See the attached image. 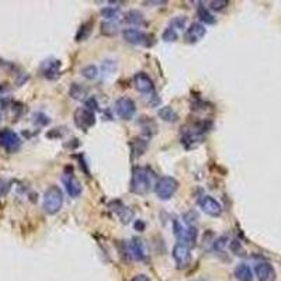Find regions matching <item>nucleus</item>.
<instances>
[{
	"instance_id": "16",
	"label": "nucleus",
	"mask_w": 281,
	"mask_h": 281,
	"mask_svg": "<svg viewBox=\"0 0 281 281\" xmlns=\"http://www.w3.org/2000/svg\"><path fill=\"white\" fill-rule=\"evenodd\" d=\"M128 250H130V254L138 261H142L146 257V253H145V245L144 242L141 239L138 238H132L128 243Z\"/></svg>"
},
{
	"instance_id": "29",
	"label": "nucleus",
	"mask_w": 281,
	"mask_h": 281,
	"mask_svg": "<svg viewBox=\"0 0 281 281\" xmlns=\"http://www.w3.org/2000/svg\"><path fill=\"white\" fill-rule=\"evenodd\" d=\"M229 6V2L226 0H212L209 2V9L214 10V12H222L223 9Z\"/></svg>"
},
{
	"instance_id": "35",
	"label": "nucleus",
	"mask_w": 281,
	"mask_h": 281,
	"mask_svg": "<svg viewBox=\"0 0 281 281\" xmlns=\"http://www.w3.org/2000/svg\"><path fill=\"white\" fill-rule=\"evenodd\" d=\"M135 228H137V229H141V231H142V229H144V228H145V223L142 222V221H138V222L135 223Z\"/></svg>"
},
{
	"instance_id": "12",
	"label": "nucleus",
	"mask_w": 281,
	"mask_h": 281,
	"mask_svg": "<svg viewBox=\"0 0 281 281\" xmlns=\"http://www.w3.org/2000/svg\"><path fill=\"white\" fill-rule=\"evenodd\" d=\"M207 33L205 30V26L201 24V23H193L188 26V29H186V33H184V41L188 44H195L198 43L200 40L204 38Z\"/></svg>"
},
{
	"instance_id": "22",
	"label": "nucleus",
	"mask_w": 281,
	"mask_h": 281,
	"mask_svg": "<svg viewBox=\"0 0 281 281\" xmlns=\"http://www.w3.org/2000/svg\"><path fill=\"white\" fill-rule=\"evenodd\" d=\"M69 94L71 97L75 99V100H83L87 96V89L83 85H79V83H73L71 90H69Z\"/></svg>"
},
{
	"instance_id": "36",
	"label": "nucleus",
	"mask_w": 281,
	"mask_h": 281,
	"mask_svg": "<svg viewBox=\"0 0 281 281\" xmlns=\"http://www.w3.org/2000/svg\"><path fill=\"white\" fill-rule=\"evenodd\" d=\"M195 281H204V280H195Z\"/></svg>"
},
{
	"instance_id": "17",
	"label": "nucleus",
	"mask_w": 281,
	"mask_h": 281,
	"mask_svg": "<svg viewBox=\"0 0 281 281\" xmlns=\"http://www.w3.org/2000/svg\"><path fill=\"white\" fill-rule=\"evenodd\" d=\"M235 277L238 281H253L252 268L246 263H240L235 267Z\"/></svg>"
},
{
	"instance_id": "15",
	"label": "nucleus",
	"mask_w": 281,
	"mask_h": 281,
	"mask_svg": "<svg viewBox=\"0 0 281 281\" xmlns=\"http://www.w3.org/2000/svg\"><path fill=\"white\" fill-rule=\"evenodd\" d=\"M41 72L47 79H57L61 75V62L57 59H48L41 66Z\"/></svg>"
},
{
	"instance_id": "11",
	"label": "nucleus",
	"mask_w": 281,
	"mask_h": 281,
	"mask_svg": "<svg viewBox=\"0 0 281 281\" xmlns=\"http://www.w3.org/2000/svg\"><path fill=\"white\" fill-rule=\"evenodd\" d=\"M0 145L8 152H16L20 148L22 141L13 131L5 130L3 132H0Z\"/></svg>"
},
{
	"instance_id": "21",
	"label": "nucleus",
	"mask_w": 281,
	"mask_h": 281,
	"mask_svg": "<svg viewBox=\"0 0 281 281\" xmlns=\"http://www.w3.org/2000/svg\"><path fill=\"white\" fill-rule=\"evenodd\" d=\"M118 208H113L117 212V215L120 216V219L123 221L124 223L131 222V218H132V211H131L128 207H125L124 204H121L120 201H116Z\"/></svg>"
},
{
	"instance_id": "34",
	"label": "nucleus",
	"mask_w": 281,
	"mask_h": 281,
	"mask_svg": "<svg viewBox=\"0 0 281 281\" xmlns=\"http://www.w3.org/2000/svg\"><path fill=\"white\" fill-rule=\"evenodd\" d=\"M132 281H151V280H149V277L145 275V274H137V275L132 278Z\"/></svg>"
},
{
	"instance_id": "7",
	"label": "nucleus",
	"mask_w": 281,
	"mask_h": 281,
	"mask_svg": "<svg viewBox=\"0 0 281 281\" xmlns=\"http://www.w3.org/2000/svg\"><path fill=\"white\" fill-rule=\"evenodd\" d=\"M172 256H173L174 261L179 268H186L190 266L191 263V252L190 247L183 243H176L172 250Z\"/></svg>"
},
{
	"instance_id": "9",
	"label": "nucleus",
	"mask_w": 281,
	"mask_h": 281,
	"mask_svg": "<svg viewBox=\"0 0 281 281\" xmlns=\"http://www.w3.org/2000/svg\"><path fill=\"white\" fill-rule=\"evenodd\" d=\"M254 275L257 281H275L277 274L274 267L268 261H259L254 266Z\"/></svg>"
},
{
	"instance_id": "28",
	"label": "nucleus",
	"mask_w": 281,
	"mask_h": 281,
	"mask_svg": "<svg viewBox=\"0 0 281 281\" xmlns=\"http://www.w3.org/2000/svg\"><path fill=\"white\" fill-rule=\"evenodd\" d=\"M101 31H103V34L113 36V34H116L117 31H118V24L111 22L103 23V24H101Z\"/></svg>"
},
{
	"instance_id": "20",
	"label": "nucleus",
	"mask_w": 281,
	"mask_h": 281,
	"mask_svg": "<svg viewBox=\"0 0 281 281\" xmlns=\"http://www.w3.org/2000/svg\"><path fill=\"white\" fill-rule=\"evenodd\" d=\"M125 20H127V23H130L132 26H138V27L145 24V17L139 10H130L125 16Z\"/></svg>"
},
{
	"instance_id": "5",
	"label": "nucleus",
	"mask_w": 281,
	"mask_h": 281,
	"mask_svg": "<svg viewBox=\"0 0 281 281\" xmlns=\"http://www.w3.org/2000/svg\"><path fill=\"white\" fill-rule=\"evenodd\" d=\"M137 111V106L132 99L130 97H120L116 101V113L117 116L120 117L124 121H130L132 120V117L135 116Z\"/></svg>"
},
{
	"instance_id": "1",
	"label": "nucleus",
	"mask_w": 281,
	"mask_h": 281,
	"mask_svg": "<svg viewBox=\"0 0 281 281\" xmlns=\"http://www.w3.org/2000/svg\"><path fill=\"white\" fill-rule=\"evenodd\" d=\"M156 183L158 179L149 167H135L131 177V191L134 194L145 195L155 188Z\"/></svg>"
},
{
	"instance_id": "6",
	"label": "nucleus",
	"mask_w": 281,
	"mask_h": 281,
	"mask_svg": "<svg viewBox=\"0 0 281 281\" xmlns=\"http://www.w3.org/2000/svg\"><path fill=\"white\" fill-rule=\"evenodd\" d=\"M134 85L139 93L145 94L148 97H155V85H153V80L151 79V76L145 72H138L134 76Z\"/></svg>"
},
{
	"instance_id": "4",
	"label": "nucleus",
	"mask_w": 281,
	"mask_h": 281,
	"mask_svg": "<svg viewBox=\"0 0 281 281\" xmlns=\"http://www.w3.org/2000/svg\"><path fill=\"white\" fill-rule=\"evenodd\" d=\"M173 231L176 238L179 239V243L186 246H194L197 242V229L194 226H183L179 221L173 222Z\"/></svg>"
},
{
	"instance_id": "14",
	"label": "nucleus",
	"mask_w": 281,
	"mask_h": 281,
	"mask_svg": "<svg viewBox=\"0 0 281 281\" xmlns=\"http://www.w3.org/2000/svg\"><path fill=\"white\" fill-rule=\"evenodd\" d=\"M123 37L127 43L134 45H142V44L146 45V40H148L146 33L139 29H125L123 31Z\"/></svg>"
},
{
	"instance_id": "31",
	"label": "nucleus",
	"mask_w": 281,
	"mask_h": 281,
	"mask_svg": "<svg viewBox=\"0 0 281 281\" xmlns=\"http://www.w3.org/2000/svg\"><path fill=\"white\" fill-rule=\"evenodd\" d=\"M231 250L235 254H243V249H242V246L239 243L238 240H233L231 243Z\"/></svg>"
},
{
	"instance_id": "3",
	"label": "nucleus",
	"mask_w": 281,
	"mask_h": 281,
	"mask_svg": "<svg viewBox=\"0 0 281 281\" xmlns=\"http://www.w3.org/2000/svg\"><path fill=\"white\" fill-rule=\"evenodd\" d=\"M177 188H179V181L170 176H163V177L158 179L155 191L160 200H170L176 194Z\"/></svg>"
},
{
	"instance_id": "13",
	"label": "nucleus",
	"mask_w": 281,
	"mask_h": 281,
	"mask_svg": "<svg viewBox=\"0 0 281 281\" xmlns=\"http://www.w3.org/2000/svg\"><path fill=\"white\" fill-rule=\"evenodd\" d=\"M62 181H64V186H65L68 194L73 198H78L82 193V186H80L78 177L71 172V173H65L62 176Z\"/></svg>"
},
{
	"instance_id": "30",
	"label": "nucleus",
	"mask_w": 281,
	"mask_h": 281,
	"mask_svg": "<svg viewBox=\"0 0 281 281\" xmlns=\"http://www.w3.org/2000/svg\"><path fill=\"white\" fill-rule=\"evenodd\" d=\"M226 245H228V238H226V236H221V238H218L215 240L214 249H215V250H222Z\"/></svg>"
},
{
	"instance_id": "25",
	"label": "nucleus",
	"mask_w": 281,
	"mask_h": 281,
	"mask_svg": "<svg viewBox=\"0 0 281 281\" xmlns=\"http://www.w3.org/2000/svg\"><path fill=\"white\" fill-rule=\"evenodd\" d=\"M187 26V17L186 16H177L170 22V27L174 30H184Z\"/></svg>"
},
{
	"instance_id": "19",
	"label": "nucleus",
	"mask_w": 281,
	"mask_h": 281,
	"mask_svg": "<svg viewBox=\"0 0 281 281\" xmlns=\"http://www.w3.org/2000/svg\"><path fill=\"white\" fill-rule=\"evenodd\" d=\"M101 16L107 20V22L116 23L118 20H121L123 17V13L120 12V9L116 8H104L101 10Z\"/></svg>"
},
{
	"instance_id": "32",
	"label": "nucleus",
	"mask_w": 281,
	"mask_h": 281,
	"mask_svg": "<svg viewBox=\"0 0 281 281\" xmlns=\"http://www.w3.org/2000/svg\"><path fill=\"white\" fill-rule=\"evenodd\" d=\"M86 108H87V110H90V111H93V113H94V110H97V108H99L97 100H96L94 97H92V99H89V100L86 101Z\"/></svg>"
},
{
	"instance_id": "26",
	"label": "nucleus",
	"mask_w": 281,
	"mask_h": 281,
	"mask_svg": "<svg viewBox=\"0 0 281 281\" xmlns=\"http://www.w3.org/2000/svg\"><path fill=\"white\" fill-rule=\"evenodd\" d=\"M177 38H179V34H177V31L172 27H167V29L163 31V34H162V40L166 41V43H174V41H177Z\"/></svg>"
},
{
	"instance_id": "33",
	"label": "nucleus",
	"mask_w": 281,
	"mask_h": 281,
	"mask_svg": "<svg viewBox=\"0 0 281 281\" xmlns=\"http://www.w3.org/2000/svg\"><path fill=\"white\" fill-rule=\"evenodd\" d=\"M116 69V64L113 61H104L103 62V71L106 72H113Z\"/></svg>"
},
{
	"instance_id": "23",
	"label": "nucleus",
	"mask_w": 281,
	"mask_h": 281,
	"mask_svg": "<svg viewBox=\"0 0 281 281\" xmlns=\"http://www.w3.org/2000/svg\"><path fill=\"white\" fill-rule=\"evenodd\" d=\"M92 29H93V23L87 22L85 24L80 26V29L78 30V34H76V41L80 43V41H86L90 33H92Z\"/></svg>"
},
{
	"instance_id": "8",
	"label": "nucleus",
	"mask_w": 281,
	"mask_h": 281,
	"mask_svg": "<svg viewBox=\"0 0 281 281\" xmlns=\"http://www.w3.org/2000/svg\"><path fill=\"white\" fill-rule=\"evenodd\" d=\"M198 205L209 216H219L222 214L221 202L216 201L215 198L211 197V195H202L201 198L198 200Z\"/></svg>"
},
{
	"instance_id": "2",
	"label": "nucleus",
	"mask_w": 281,
	"mask_h": 281,
	"mask_svg": "<svg viewBox=\"0 0 281 281\" xmlns=\"http://www.w3.org/2000/svg\"><path fill=\"white\" fill-rule=\"evenodd\" d=\"M64 204V194L62 190L58 186H51L44 194L43 207L44 211L50 215H55L57 212L61 211Z\"/></svg>"
},
{
	"instance_id": "18",
	"label": "nucleus",
	"mask_w": 281,
	"mask_h": 281,
	"mask_svg": "<svg viewBox=\"0 0 281 281\" xmlns=\"http://www.w3.org/2000/svg\"><path fill=\"white\" fill-rule=\"evenodd\" d=\"M158 116L159 118H162L166 123H176L179 120L177 113L172 107H169V106H165V107L160 108L158 111Z\"/></svg>"
},
{
	"instance_id": "24",
	"label": "nucleus",
	"mask_w": 281,
	"mask_h": 281,
	"mask_svg": "<svg viewBox=\"0 0 281 281\" xmlns=\"http://www.w3.org/2000/svg\"><path fill=\"white\" fill-rule=\"evenodd\" d=\"M197 16H198L200 22L204 23V24H214V23H215V17L211 15L208 9H205L204 6H200V8H198Z\"/></svg>"
},
{
	"instance_id": "10",
	"label": "nucleus",
	"mask_w": 281,
	"mask_h": 281,
	"mask_svg": "<svg viewBox=\"0 0 281 281\" xmlns=\"http://www.w3.org/2000/svg\"><path fill=\"white\" fill-rule=\"evenodd\" d=\"M75 123L82 130H89L90 127H93L96 124V116L93 111L87 110V108H79L75 113Z\"/></svg>"
},
{
	"instance_id": "27",
	"label": "nucleus",
	"mask_w": 281,
	"mask_h": 281,
	"mask_svg": "<svg viewBox=\"0 0 281 281\" xmlns=\"http://www.w3.org/2000/svg\"><path fill=\"white\" fill-rule=\"evenodd\" d=\"M82 75H83L86 79H96V78L99 76V69H97V66L87 65L82 69Z\"/></svg>"
}]
</instances>
